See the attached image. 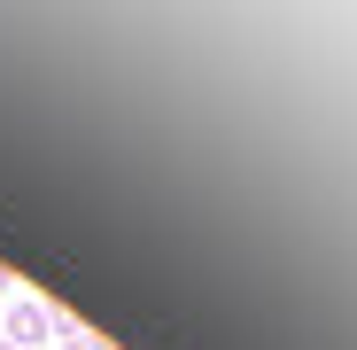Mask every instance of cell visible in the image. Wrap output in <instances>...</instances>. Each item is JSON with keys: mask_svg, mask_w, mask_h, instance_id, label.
Listing matches in <instances>:
<instances>
[{"mask_svg": "<svg viewBox=\"0 0 357 350\" xmlns=\"http://www.w3.org/2000/svg\"><path fill=\"white\" fill-rule=\"evenodd\" d=\"M54 335H70V312H54V304H39V296H16V304H8V342H16V350L54 342Z\"/></svg>", "mask_w": 357, "mask_h": 350, "instance_id": "1", "label": "cell"}, {"mask_svg": "<svg viewBox=\"0 0 357 350\" xmlns=\"http://www.w3.org/2000/svg\"><path fill=\"white\" fill-rule=\"evenodd\" d=\"M63 350H101V342H93V335H70V342H63Z\"/></svg>", "mask_w": 357, "mask_h": 350, "instance_id": "2", "label": "cell"}, {"mask_svg": "<svg viewBox=\"0 0 357 350\" xmlns=\"http://www.w3.org/2000/svg\"><path fill=\"white\" fill-rule=\"evenodd\" d=\"M0 288H8V272H0Z\"/></svg>", "mask_w": 357, "mask_h": 350, "instance_id": "3", "label": "cell"}, {"mask_svg": "<svg viewBox=\"0 0 357 350\" xmlns=\"http://www.w3.org/2000/svg\"><path fill=\"white\" fill-rule=\"evenodd\" d=\"M0 350H16V342H0Z\"/></svg>", "mask_w": 357, "mask_h": 350, "instance_id": "4", "label": "cell"}]
</instances>
